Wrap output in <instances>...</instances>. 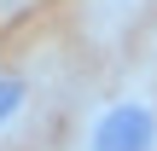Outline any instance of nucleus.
Instances as JSON below:
<instances>
[{"label": "nucleus", "mask_w": 157, "mask_h": 151, "mask_svg": "<svg viewBox=\"0 0 157 151\" xmlns=\"http://www.w3.org/2000/svg\"><path fill=\"white\" fill-rule=\"evenodd\" d=\"M82 151H157V105H146V99H111L87 122Z\"/></svg>", "instance_id": "obj_1"}, {"label": "nucleus", "mask_w": 157, "mask_h": 151, "mask_svg": "<svg viewBox=\"0 0 157 151\" xmlns=\"http://www.w3.org/2000/svg\"><path fill=\"white\" fill-rule=\"evenodd\" d=\"M23 105H29V81L12 76V70H0V128H12L23 116Z\"/></svg>", "instance_id": "obj_2"}]
</instances>
